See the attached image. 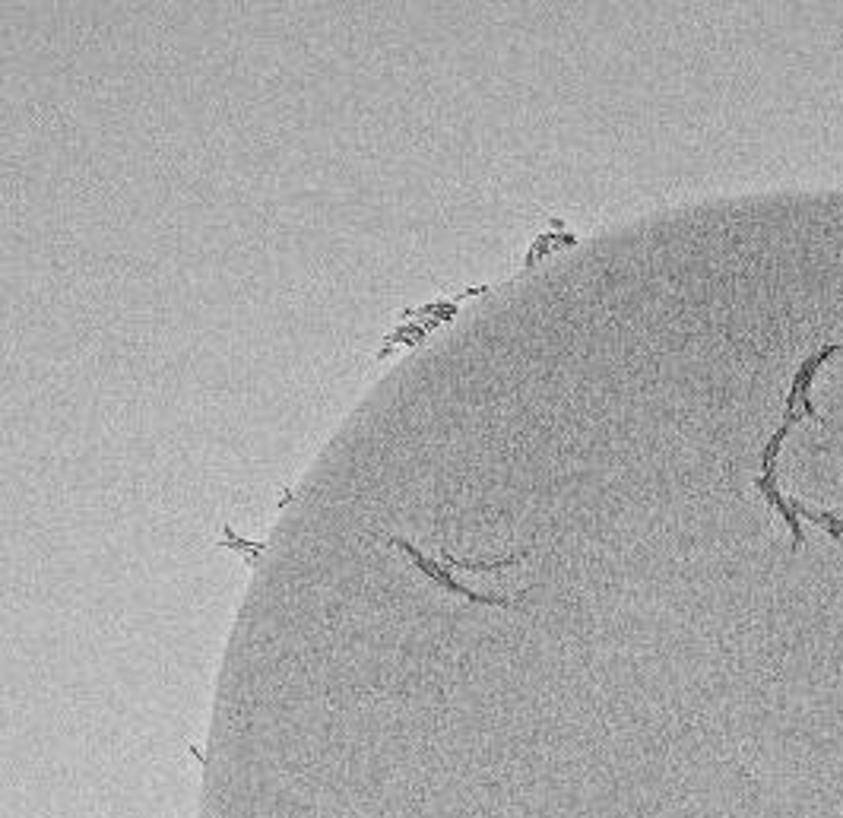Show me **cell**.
I'll list each match as a JSON object with an SVG mask.
<instances>
[{
	"instance_id": "obj_1",
	"label": "cell",
	"mask_w": 843,
	"mask_h": 818,
	"mask_svg": "<svg viewBox=\"0 0 843 818\" xmlns=\"http://www.w3.org/2000/svg\"><path fill=\"white\" fill-rule=\"evenodd\" d=\"M482 292H489V286H473V289H466L463 295H457V299H451V302H432V305H422V308H416V311H403V321H409V324H403V327L393 330L390 337H387V343H384V349H381L374 359L384 362L397 346H416V343H422L435 327H441V324H447V321H454L457 308H460L466 299H476V295H482Z\"/></svg>"
},
{
	"instance_id": "obj_2",
	"label": "cell",
	"mask_w": 843,
	"mask_h": 818,
	"mask_svg": "<svg viewBox=\"0 0 843 818\" xmlns=\"http://www.w3.org/2000/svg\"><path fill=\"white\" fill-rule=\"evenodd\" d=\"M577 245V235H555V232H549V235H539L536 241H533V248L527 251V260H523V264L527 267H533L536 260H542V257H549L555 248H574Z\"/></svg>"
},
{
	"instance_id": "obj_3",
	"label": "cell",
	"mask_w": 843,
	"mask_h": 818,
	"mask_svg": "<svg viewBox=\"0 0 843 818\" xmlns=\"http://www.w3.org/2000/svg\"><path fill=\"white\" fill-rule=\"evenodd\" d=\"M790 508H793L796 517H809L812 524H824V530L831 533V539H843V520L837 514H831V511H809L796 498H790Z\"/></svg>"
}]
</instances>
